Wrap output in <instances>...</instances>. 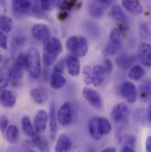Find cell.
Instances as JSON below:
<instances>
[{
  "instance_id": "obj_1",
  "label": "cell",
  "mask_w": 151,
  "mask_h": 152,
  "mask_svg": "<svg viewBox=\"0 0 151 152\" xmlns=\"http://www.w3.org/2000/svg\"><path fill=\"white\" fill-rule=\"evenodd\" d=\"M61 42L56 37H49L43 42V62L46 66L53 65L62 52Z\"/></svg>"
},
{
  "instance_id": "obj_2",
  "label": "cell",
  "mask_w": 151,
  "mask_h": 152,
  "mask_svg": "<svg viewBox=\"0 0 151 152\" xmlns=\"http://www.w3.org/2000/svg\"><path fill=\"white\" fill-rule=\"evenodd\" d=\"M27 57V69L30 76L34 79H38L42 74L41 56L37 50L34 47L29 48L26 52Z\"/></svg>"
},
{
  "instance_id": "obj_3",
  "label": "cell",
  "mask_w": 151,
  "mask_h": 152,
  "mask_svg": "<svg viewBox=\"0 0 151 152\" xmlns=\"http://www.w3.org/2000/svg\"><path fill=\"white\" fill-rule=\"evenodd\" d=\"M66 48L67 50L76 57L81 58L84 57L88 50V45L86 38L83 37L73 36L66 40Z\"/></svg>"
},
{
  "instance_id": "obj_4",
  "label": "cell",
  "mask_w": 151,
  "mask_h": 152,
  "mask_svg": "<svg viewBox=\"0 0 151 152\" xmlns=\"http://www.w3.org/2000/svg\"><path fill=\"white\" fill-rule=\"evenodd\" d=\"M112 118L117 124H124L129 117V108L125 103H118L112 110Z\"/></svg>"
},
{
  "instance_id": "obj_5",
  "label": "cell",
  "mask_w": 151,
  "mask_h": 152,
  "mask_svg": "<svg viewBox=\"0 0 151 152\" xmlns=\"http://www.w3.org/2000/svg\"><path fill=\"white\" fill-rule=\"evenodd\" d=\"M82 96L94 108L98 109V110L102 109L103 107L102 97L96 90L88 87H85L82 89Z\"/></svg>"
},
{
  "instance_id": "obj_6",
  "label": "cell",
  "mask_w": 151,
  "mask_h": 152,
  "mask_svg": "<svg viewBox=\"0 0 151 152\" xmlns=\"http://www.w3.org/2000/svg\"><path fill=\"white\" fill-rule=\"evenodd\" d=\"M121 95L129 104H133L137 100L135 85L131 81H125L121 86Z\"/></svg>"
},
{
  "instance_id": "obj_7",
  "label": "cell",
  "mask_w": 151,
  "mask_h": 152,
  "mask_svg": "<svg viewBox=\"0 0 151 152\" xmlns=\"http://www.w3.org/2000/svg\"><path fill=\"white\" fill-rule=\"evenodd\" d=\"M58 122L62 126H68L71 124L73 119V113H72V108L68 102L64 103L59 110L58 111Z\"/></svg>"
},
{
  "instance_id": "obj_8",
  "label": "cell",
  "mask_w": 151,
  "mask_h": 152,
  "mask_svg": "<svg viewBox=\"0 0 151 152\" xmlns=\"http://www.w3.org/2000/svg\"><path fill=\"white\" fill-rule=\"evenodd\" d=\"M34 6V0H12V8L14 13L24 15L29 12Z\"/></svg>"
},
{
  "instance_id": "obj_9",
  "label": "cell",
  "mask_w": 151,
  "mask_h": 152,
  "mask_svg": "<svg viewBox=\"0 0 151 152\" xmlns=\"http://www.w3.org/2000/svg\"><path fill=\"white\" fill-rule=\"evenodd\" d=\"M138 58L142 65L151 67V45L148 42H142L138 47Z\"/></svg>"
},
{
  "instance_id": "obj_10",
  "label": "cell",
  "mask_w": 151,
  "mask_h": 152,
  "mask_svg": "<svg viewBox=\"0 0 151 152\" xmlns=\"http://www.w3.org/2000/svg\"><path fill=\"white\" fill-rule=\"evenodd\" d=\"M48 120H49V115L45 111L43 110L38 111L34 119V126L37 134H41L45 132Z\"/></svg>"
},
{
  "instance_id": "obj_11",
  "label": "cell",
  "mask_w": 151,
  "mask_h": 152,
  "mask_svg": "<svg viewBox=\"0 0 151 152\" xmlns=\"http://www.w3.org/2000/svg\"><path fill=\"white\" fill-rule=\"evenodd\" d=\"M58 115L56 112L55 104L52 103L50 106V114H49V126H50V139L54 141L58 134Z\"/></svg>"
},
{
  "instance_id": "obj_12",
  "label": "cell",
  "mask_w": 151,
  "mask_h": 152,
  "mask_svg": "<svg viewBox=\"0 0 151 152\" xmlns=\"http://www.w3.org/2000/svg\"><path fill=\"white\" fill-rule=\"evenodd\" d=\"M31 34L33 36V37L39 41H45L47 40L50 37V30L49 28V27L45 24H42V23H38L34 25V27L31 29Z\"/></svg>"
},
{
  "instance_id": "obj_13",
  "label": "cell",
  "mask_w": 151,
  "mask_h": 152,
  "mask_svg": "<svg viewBox=\"0 0 151 152\" xmlns=\"http://www.w3.org/2000/svg\"><path fill=\"white\" fill-rule=\"evenodd\" d=\"M73 148V142L66 134H60L55 144V152H70Z\"/></svg>"
},
{
  "instance_id": "obj_14",
  "label": "cell",
  "mask_w": 151,
  "mask_h": 152,
  "mask_svg": "<svg viewBox=\"0 0 151 152\" xmlns=\"http://www.w3.org/2000/svg\"><path fill=\"white\" fill-rule=\"evenodd\" d=\"M67 71L73 77H77L80 73V63L79 58L74 55H69L66 60Z\"/></svg>"
},
{
  "instance_id": "obj_15",
  "label": "cell",
  "mask_w": 151,
  "mask_h": 152,
  "mask_svg": "<svg viewBox=\"0 0 151 152\" xmlns=\"http://www.w3.org/2000/svg\"><path fill=\"white\" fill-rule=\"evenodd\" d=\"M122 5L133 15L138 16L143 12V8L138 0H122Z\"/></svg>"
},
{
  "instance_id": "obj_16",
  "label": "cell",
  "mask_w": 151,
  "mask_h": 152,
  "mask_svg": "<svg viewBox=\"0 0 151 152\" xmlns=\"http://www.w3.org/2000/svg\"><path fill=\"white\" fill-rule=\"evenodd\" d=\"M30 96L32 99L39 105L43 104L48 99V92L42 87H36L30 90Z\"/></svg>"
},
{
  "instance_id": "obj_17",
  "label": "cell",
  "mask_w": 151,
  "mask_h": 152,
  "mask_svg": "<svg viewBox=\"0 0 151 152\" xmlns=\"http://www.w3.org/2000/svg\"><path fill=\"white\" fill-rule=\"evenodd\" d=\"M1 104L4 108H12L16 104V96L13 92L3 89L1 92Z\"/></svg>"
},
{
  "instance_id": "obj_18",
  "label": "cell",
  "mask_w": 151,
  "mask_h": 152,
  "mask_svg": "<svg viewBox=\"0 0 151 152\" xmlns=\"http://www.w3.org/2000/svg\"><path fill=\"white\" fill-rule=\"evenodd\" d=\"M136 60V58L133 55H127V54H122L119 55L116 58V64L123 70H127L131 68L132 65Z\"/></svg>"
},
{
  "instance_id": "obj_19",
  "label": "cell",
  "mask_w": 151,
  "mask_h": 152,
  "mask_svg": "<svg viewBox=\"0 0 151 152\" xmlns=\"http://www.w3.org/2000/svg\"><path fill=\"white\" fill-rule=\"evenodd\" d=\"M105 70L103 66L100 65H96L93 67V85L96 87L100 86L105 77Z\"/></svg>"
},
{
  "instance_id": "obj_20",
  "label": "cell",
  "mask_w": 151,
  "mask_h": 152,
  "mask_svg": "<svg viewBox=\"0 0 151 152\" xmlns=\"http://www.w3.org/2000/svg\"><path fill=\"white\" fill-rule=\"evenodd\" d=\"M98 118L99 117L92 118L88 122V131L92 138L96 141H99L102 138V134L99 130V125H98Z\"/></svg>"
},
{
  "instance_id": "obj_21",
  "label": "cell",
  "mask_w": 151,
  "mask_h": 152,
  "mask_svg": "<svg viewBox=\"0 0 151 152\" xmlns=\"http://www.w3.org/2000/svg\"><path fill=\"white\" fill-rule=\"evenodd\" d=\"M21 126H22V130L23 132L25 133V134L30 138H34L37 133L36 131V128L35 126L32 125L31 123V120L27 116H24L22 117L21 118Z\"/></svg>"
},
{
  "instance_id": "obj_22",
  "label": "cell",
  "mask_w": 151,
  "mask_h": 152,
  "mask_svg": "<svg viewBox=\"0 0 151 152\" xmlns=\"http://www.w3.org/2000/svg\"><path fill=\"white\" fill-rule=\"evenodd\" d=\"M140 97L143 102L148 101L151 97V80H144L139 87Z\"/></svg>"
},
{
  "instance_id": "obj_23",
  "label": "cell",
  "mask_w": 151,
  "mask_h": 152,
  "mask_svg": "<svg viewBox=\"0 0 151 152\" xmlns=\"http://www.w3.org/2000/svg\"><path fill=\"white\" fill-rule=\"evenodd\" d=\"M66 80L62 74L57 73V72L52 73V75L50 76V86L52 88H55V89L61 88L66 85Z\"/></svg>"
},
{
  "instance_id": "obj_24",
  "label": "cell",
  "mask_w": 151,
  "mask_h": 152,
  "mask_svg": "<svg viewBox=\"0 0 151 152\" xmlns=\"http://www.w3.org/2000/svg\"><path fill=\"white\" fill-rule=\"evenodd\" d=\"M110 14H111V17L115 21H117L120 23L125 22L127 20L126 15L123 12L121 7L118 4H113L112 6L111 11H110Z\"/></svg>"
},
{
  "instance_id": "obj_25",
  "label": "cell",
  "mask_w": 151,
  "mask_h": 152,
  "mask_svg": "<svg viewBox=\"0 0 151 152\" xmlns=\"http://www.w3.org/2000/svg\"><path fill=\"white\" fill-rule=\"evenodd\" d=\"M5 134V138H6V141L11 143V144H13L15 142H17L18 139H19V129L16 126L14 125H10L7 129L5 130L4 132Z\"/></svg>"
},
{
  "instance_id": "obj_26",
  "label": "cell",
  "mask_w": 151,
  "mask_h": 152,
  "mask_svg": "<svg viewBox=\"0 0 151 152\" xmlns=\"http://www.w3.org/2000/svg\"><path fill=\"white\" fill-rule=\"evenodd\" d=\"M32 142L35 147H36L40 152H50V145L48 141L40 136L39 134H37L34 138H32Z\"/></svg>"
},
{
  "instance_id": "obj_27",
  "label": "cell",
  "mask_w": 151,
  "mask_h": 152,
  "mask_svg": "<svg viewBox=\"0 0 151 152\" xmlns=\"http://www.w3.org/2000/svg\"><path fill=\"white\" fill-rule=\"evenodd\" d=\"M98 125L102 135H107L112 132V124L107 118L100 117L98 118Z\"/></svg>"
},
{
  "instance_id": "obj_28",
  "label": "cell",
  "mask_w": 151,
  "mask_h": 152,
  "mask_svg": "<svg viewBox=\"0 0 151 152\" xmlns=\"http://www.w3.org/2000/svg\"><path fill=\"white\" fill-rule=\"evenodd\" d=\"M13 27V22L11 17L6 16V15H2L0 18V28L1 31L8 34L12 31Z\"/></svg>"
},
{
  "instance_id": "obj_29",
  "label": "cell",
  "mask_w": 151,
  "mask_h": 152,
  "mask_svg": "<svg viewBox=\"0 0 151 152\" xmlns=\"http://www.w3.org/2000/svg\"><path fill=\"white\" fill-rule=\"evenodd\" d=\"M145 74H146V72L142 66L135 65L130 68L129 77H130V79H132L133 80H139L145 75Z\"/></svg>"
},
{
  "instance_id": "obj_30",
  "label": "cell",
  "mask_w": 151,
  "mask_h": 152,
  "mask_svg": "<svg viewBox=\"0 0 151 152\" xmlns=\"http://www.w3.org/2000/svg\"><path fill=\"white\" fill-rule=\"evenodd\" d=\"M121 45H122L121 40L120 41H110V42L106 45L104 49V52L109 56L115 55L121 49Z\"/></svg>"
},
{
  "instance_id": "obj_31",
  "label": "cell",
  "mask_w": 151,
  "mask_h": 152,
  "mask_svg": "<svg viewBox=\"0 0 151 152\" xmlns=\"http://www.w3.org/2000/svg\"><path fill=\"white\" fill-rule=\"evenodd\" d=\"M88 11L89 15L92 18H100L104 14V8L102 5L97 4H89L88 7Z\"/></svg>"
},
{
  "instance_id": "obj_32",
  "label": "cell",
  "mask_w": 151,
  "mask_h": 152,
  "mask_svg": "<svg viewBox=\"0 0 151 152\" xmlns=\"http://www.w3.org/2000/svg\"><path fill=\"white\" fill-rule=\"evenodd\" d=\"M84 82L86 84H93V68L89 66H86L83 68Z\"/></svg>"
},
{
  "instance_id": "obj_33",
  "label": "cell",
  "mask_w": 151,
  "mask_h": 152,
  "mask_svg": "<svg viewBox=\"0 0 151 152\" xmlns=\"http://www.w3.org/2000/svg\"><path fill=\"white\" fill-rule=\"evenodd\" d=\"M11 77V70L9 71L6 67H3L1 71V88H4L9 81V79Z\"/></svg>"
},
{
  "instance_id": "obj_34",
  "label": "cell",
  "mask_w": 151,
  "mask_h": 152,
  "mask_svg": "<svg viewBox=\"0 0 151 152\" xmlns=\"http://www.w3.org/2000/svg\"><path fill=\"white\" fill-rule=\"evenodd\" d=\"M14 65L16 66H18L19 68H20L21 70H24L27 68V57L26 54L23 53H20L16 58V61L14 63Z\"/></svg>"
},
{
  "instance_id": "obj_35",
  "label": "cell",
  "mask_w": 151,
  "mask_h": 152,
  "mask_svg": "<svg viewBox=\"0 0 151 152\" xmlns=\"http://www.w3.org/2000/svg\"><path fill=\"white\" fill-rule=\"evenodd\" d=\"M22 76H23V70L13 65L12 67L11 68V77L14 80H20Z\"/></svg>"
},
{
  "instance_id": "obj_36",
  "label": "cell",
  "mask_w": 151,
  "mask_h": 152,
  "mask_svg": "<svg viewBox=\"0 0 151 152\" xmlns=\"http://www.w3.org/2000/svg\"><path fill=\"white\" fill-rule=\"evenodd\" d=\"M75 3L76 0H63L59 5H60V8L63 9L66 12V11L71 10L74 7V5L75 4Z\"/></svg>"
},
{
  "instance_id": "obj_37",
  "label": "cell",
  "mask_w": 151,
  "mask_h": 152,
  "mask_svg": "<svg viewBox=\"0 0 151 152\" xmlns=\"http://www.w3.org/2000/svg\"><path fill=\"white\" fill-rule=\"evenodd\" d=\"M123 141V146H130V147H133L135 145L136 140L133 136L132 135H125L122 138Z\"/></svg>"
},
{
  "instance_id": "obj_38",
  "label": "cell",
  "mask_w": 151,
  "mask_h": 152,
  "mask_svg": "<svg viewBox=\"0 0 151 152\" xmlns=\"http://www.w3.org/2000/svg\"><path fill=\"white\" fill-rule=\"evenodd\" d=\"M110 40L111 41H120L121 40V31L119 28H113L111 32L110 36Z\"/></svg>"
},
{
  "instance_id": "obj_39",
  "label": "cell",
  "mask_w": 151,
  "mask_h": 152,
  "mask_svg": "<svg viewBox=\"0 0 151 152\" xmlns=\"http://www.w3.org/2000/svg\"><path fill=\"white\" fill-rule=\"evenodd\" d=\"M52 4H53V0H40V5L42 10L46 12L51 9Z\"/></svg>"
},
{
  "instance_id": "obj_40",
  "label": "cell",
  "mask_w": 151,
  "mask_h": 152,
  "mask_svg": "<svg viewBox=\"0 0 151 152\" xmlns=\"http://www.w3.org/2000/svg\"><path fill=\"white\" fill-rule=\"evenodd\" d=\"M0 125H1V130H2V132H5V130L9 126V120H8V118L6 116H2L1 117Z\"/></svg>"
},
{
  "instance_id": "obj_41",
  "label": "cell",
  "mask_w": 151,
  "mask_h": 152,
  "mask_svg": "<svg viewBox=\"0 0 151 152\" xmlns=\"http://www.w3.org/2000/svg\"><path fill=\"white\" fill-rule=\"evenodd\" d=\"M64 69H65V62H64V60H60V61L58 62V64L54 66L53 72H57V73L63 74Z\"/></svg>"
},
{
  "instance_id": "obj_42",
  "label": "cell",
  "mask_w": 151,
  "mask_h": 152,
  "mask_svg": "<svg viewBox=\"0 0 151 152\" xmlns=\"http://www.w3.org/2000/svg\"><path fill=\"white\" fill-rule=\"evenodd\" d=\"M0 45L3 50L7 49V37L5 36V33L2 32L0 35Z\"/></svg>"
},
{
  "instance_id": "obj_43",
  "label": "cell",
  "mask_w": 151,
  "mask_h": 152,
  "mask_svg": "<svg viewBox=\"0 0 151 152\" xmlns=\"http://www.w3.org/2000/svg\"><path fill=\"white\" fill-rule=\"evenodd\" d=\"M103 66H104V68L106 74L111 73L112 70V62H111L109 59H106V60L104 61V64L103 65Z\"/></svg>"
},
{
  "instance_id": "obj_44",
  "label": "cell",
  "mask_w": 151,
  "mask_h": 152,
  "mask_svg": "<svg viewBox=\"0 0 151 152\" xmlns=\"http://www.w3.org/2000/svg\"><path fill=\"white\" fill-rule=\"evenodd\" d=\"M145 146H146V152H151V135L147 137Z\"/></svg>"
},
{
  "instance_id": "obj_45",
  "label": "cell",
  "mask_w": 151,
  "mask_h": 152,
  "mask_svg": "<svg viewBox=\"0 0 151 152\" xmlns=\"http://www.w3.org/2000/svg\"><path fill=\"white\" fill-rule=\"evenodd\" d=\"M120 152H135L133 147H130V146H123Z\"/></svg>"
},
{
  "instance_id": "obj_46",
  "label": "cell",
  "mask_w": 151,
  "mask_h": 152,
  "mask_svg": "<svg viewBox=\"0 0 151 152\" xmlns=\"http://www.w3.org/2000/svg\"><path fill=\"white\" fill-rule=\"evenodd\" d=\"M96 1L98 4H100L108 6V5H110V4H112V0H96Z\"/></svg>"
},
{
  "instance_id": "obj_47",
  "label": "cell",
  "mask_w": 151,
  "mask_h": 152,
  "mask_svg": "<svg viewBox=\"0 0 151 152\" xmlns=\"http://www.w3.org/2000/svg\"><path fill=\"white\" fill-rule=\"evenodd\" d=\"M101 152H116V149L114 147H109L104 149V151H102Z\"/></svg>"
},
{
  "instance_id": "obj_48",
  "label": "cell",
  "mask_w": 151,
  "mask_h": 152,
  "mask_svg": "<svg viewBox=\"0 0 151 152\" xmlns=\"http://www.w3.org/2000/svg\"><path fill=\"white\" fill-rule=\"evenodd\" d=\"M148 118L151 122V102L150 104V107H149V110H148Z\"/></svg>"
},
{
  "instance_id": "obj_49",
  "label": "cell",
  "mask_w": 151,
  "mask_h": 152,
  "mask_svg": "<svg viewBox=\"0 0 151 152\" xmlns=\"http://www.w3.org/2000/svg\"><path fill=\"white\" fill-rule=\"evenodd\" d=\"M28 152H34V151H28Z\"/></svg>"
}]
</instances>
